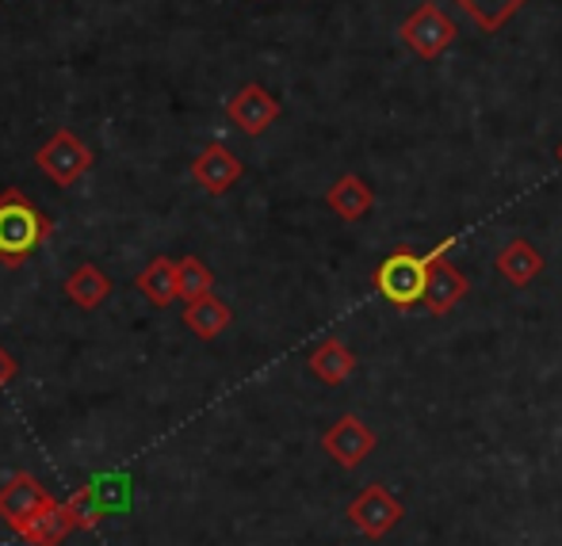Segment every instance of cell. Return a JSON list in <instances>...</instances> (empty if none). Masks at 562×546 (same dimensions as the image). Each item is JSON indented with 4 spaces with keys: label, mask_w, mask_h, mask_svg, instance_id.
Here are the masks:
<instances>
[{
    "label": "cell",
    "mask_w": 562,
    "mask_h": 546,
    "mask_svg": "<svg viewBox=\"0 0 562 546\" xmlns=\"http://www.w3.org/2000/svg\"><path fill=\"white\" fill-rule=\"evenodd\" d=\"M184 326L195 332L200 340H215L223 337L229 326V306L223 298L207 295V298H195V303L184 306Z\"/></svg>",
    "instance_id": "obj_17"
},
{
    "label": "cell",
    "mask_w": 562,
    "mask_h": 546,
    "mask_svg": "<svg viewBox=\"0 0 562 546\" xmlns=\"http://www.w3.org/2000/svg\"><path fill=\"white\" fill-rule=\"evenodd\" d=\"M108 295H112V283L97 264H81L66 275V298L81 310H97Z\"/></svg>",
    "instance_id": "obj_16"
},
{
    "label": "cell",
    "mask_w": 562,
    "mask_h": 546,
    "mask_svg": "<svg viewBox=\"0 0 562 546\" xmlns=\"http://www.w3.org/2000/svg\"><path fill=\"white\" fill-rule=\"evenodd\" d=\"M12 378H15V360L8 355V348L0 344V390H4V386L12 383Z\"/></svg>",
    "instance_id": "obj_20"
},
{
    "label": "cell",
    "mask_w": 562,
    "mask_h": 546,
    "mask_svg": "<svg viewBox=\"0 0 562 546\" xmlns=\"http://www.w3.org/2000/svg\"><path fill=\"white\" fill-rule=\"evenodd\" d=\"M467 291H471V283H467V275L459 272V268L451 264V260L440 257L437 264L429 268V283H425V298H422V303L429 306V314H437V318H445V314H451L459 303H463Z\"/></svg>",
    "instance_id": "obj_11"
},
{
    "label": "cell",
    "mask_w": 562,
    "mask_h": 546,
    "mask_svg": "<svg viewBox=\"0 0 562 546\" xmlns=\"http://www.w3.org/2000/svg\"><path fill=\"white\" fill-rule=\"evenodd\" d=\"M456 244V237H445V241L437 244V249L429 252V257H417V252L409 249H398L391 252V257L379 264L375 272V287L379 295L386 298V303H394L398 310H409V306H417L425 298V283H429V268L437 264L440 257Z\"/></svg>",
    "instance_id": "obj_2"
},
{
    "label": "cell",
    "mask_w": 562,
    "mask_h": 546,
    "mask_svg": "<svg viewBox=\"0 0 562 546\" xmlns=\"http://www.w3.org/2000/svg\"><path fill=\"white\" fill-rule=\"evenodd\" d=\"M241 177H245V164L237 161V153H234V149H226L223 141H211V146H203L200 153H195V161H192V180L207 195H226Z\"/></svg>",
    "instance_id": "obj_8"
},
{
    "label": "cell",
    "mask_w": 562,
    "mask_h": 546,
    "mask_svg": "<svg viewBox=\"0 0 562 546\" xmlns=\"http://www.w3.org/2000/svg\"><path fill=\"white\" fill-rule=\"evenodd\" d=\"M177 283H180V298L184 303H195V298H207L211 287H215V275L203 264L200 257H184L177 260Z\"/></svg>",
    "instance_id": "obj_18"
},
{
    "label": "cell",
    "mask_w": 562,
    "mask_h": 546,
    "mask_svg": "<svg viewBox=\"0 0 562 546\" xmlns=\"http://www.w3.org/2000/svg\"><path fill=\"white\" fill-rule=\"evenodd\" d=\"M402 516H406V504L398 501V493L386 486H363L360 493L348 501V520H352V527L363 535V539H383V535H391L394 527L402 524Z\"/></svg>",
    "instance_id": "obj_3"
},
{
    "label": "cell",
    "mask_w": 562,
    "mask_h": 546,
    "mask_svg": "<svg viewBox=\"0 0 562 546\" xmlns=\"http://www.w3.org/2000/svg\"><path fill=\"white\" fill-rule=\"evenodd\" d=\"M559 161H562V146H559Z\"/></svg>",
    "instance_id": "obj_21"
},
{
    "label": "cell",
    "mask_w": 562,
    "mask_h": 546,
    "mask_svg": "<svg viewBox=\"0 0 562 546\" xmlns=\"http://www.w3.org/2000/svg\"><path fill=\"white\" fill-rule=\"evenodd\" d=\"M456 4L467 8V12L479 20L482 31H497L520 4H525V0H456Z\"/></svg>",
    "instance_id": "obj_19"
},
{
    "label": "cell",
    "mask_w": 562,
    "mask_h": 546,
    "mask_svg": "<svg viewBox=\"0 0 562 546\" xmlns=\"http://www.w3.org/2000/svg\"><path fill=\"white\" fill-rule=\"evenodd\" d=\"M326 203H329V211H334L337 218H345V221H360V218H368V211L375 207V195H371V187L363 184L360 177H340L334 187L326 192Z\"/></svg>",
    "instance_id": "obj_14"
},
{
    "label": "cell",
    "mask_w": 562,
    "mask_h": 546,
    "mask_svg": "<svg viewBox=\"0 0 562 546\" xmlns=\"http://www.w3.org/2000/svg\"><path fill=\"white\" fill-rule=\"evenodd\" d=\"M311 371H314V378H322L326 386H340L356 371V355L345 348V340L329 337L311 352Z\"/></svg>",
    "instance_id": "obj_15"
},
{
    "label": "cell",
    "mask_w": 562,
    "mask_h": 546,
    "mask_svg": "<svg viewBox=\"0 0 562 546\" xmlns=\"http://www.w3.org/2000/svg\"><path fill=\"white\" fill-rule=\"evenodd\" d=\"M54 497L43 489V481L31 478V474H15L4 489H0V520H4L12 532H20L38 509H46Z\"/></svg>",
    "instance_id": "obj_9"
},
{
    "label": "cell",
    "mask_w": 562,
    "mask_h": 546,
    "mask_svg": "<svg viewBox=\"0 0 562 546\" xmlns=\"http://www.w3.org/2000/svg\"><path fill=\"white\" fill-rule=\"evenodd\" d=\"M134 287H138L142 295H146L149 306H157V310H169V306L180 298L177 264H172L169 257H154L146 268H142V275L134 280Z\"/></svg>",
    "instance_id": "obj_12"
},
{
    "label": "cell",
    "mask_w": 562,
    "mask_h": 546,
    "mask_svg": "<svg viewBox=\"0 0 562 546\" xmlns=\"http://www.w3.org/2000/svg\"><path fill=\"white\" fill-rule=\"evenodd\" d=\"M375 429H368V424L360 421V417L345 413L340 421H334L326 429V436H322V451H326L329 458H334L337 466H345V470H356V466L363 463V458L375 451Z\"/></svg>",
    "instance_id": "obj_6"
},
{
    "label": "cell",
    "mask_w": 562,
    "mask_h": 546,
    "mask_svg": "<svg viewBox=\"0 0 562 546\" xmlns=\"http://www.w3.org/2000/svg\"><path fill=\"white\" fill-rule=\"evenodd\" d=\"M402 43H406L417 58H437V54H445L448 46L456 43V23H451L437 4H422L402 23Z\"/></svg>",
    "instance_id": "obj_5"
},
{
    "label": "cell",
    "mask_w": 562,
    "mask_h": 546,
    "mask_svg": "<svg viewBox=\"0 0 562 546\" xmlns=\"http://www.w3.org/2000/svg\"><path fill=\"white\" fill-rule=\"evenodd\" d=\"M50 234H54V218L35 200H27L20 187H4L0 192V264L4 268L27 264Z\"/></svg>",
    "instance_id": "obj_1"
},
{
    "label": "cell",
    "mask_w": 562,
    "mask_h": 546,
    "mask_svg": "<svg viewBox=\"0 0 562 546\" xmlns=\"http://www.w3.org/2000/svg\"><path fill=\"white\" fill-rule=\"evenodd\" d=\"M280 100L272 96V92L265 89V84H245V89H237L234 96H229L226 104V118L237 126L241 134H249V138H257V134H265L268 126L280 118Z\"/></svg>",
    "instance_id": "obj_7"
},
{
    "label": "cell",
    "mask_w": 562,
    "mask_h": 546,
    "mask_svg": "<svg viewBox=\"0 0 562 546\" xmlns=\"http://www.w3.org/2000/svg\"><path fill=\"white\" fill-rule=\"evenodd\" d=\"M35 164H38V172H43L46 180H54L58 187H74L77 180L92 169V149L85 146L69 126H61V130H54V138L35 153Z\"/></svg>",
    "instance_id": "obj_4"
},
{
    "label": "cell",
    "mask_w": 562,
    "mask_h": 546,
    "mask_svg": "<svg viewBox=\"0 0 562 546\" xmlns=\"http://www.w3.org/2000/svg\"><path fill=\"white\" fill-rule=\"evenodd\" d=\"M74 527H81L74 504H69V501H50L46 509H38L15 535H23L31 546H61Z\"/></svg>",
    "instance_id": "obj_10"
},
{
    "label": "cell",
    "mask_w": 562,
    "mask_h": 546,
    "mask_svg": "<svg viewBox=\"0 0 562 546\" xmlns=\"http://www.w3.org/2000/svg\"><path fill=\"white\" fill-rule=\"evenodd\" d=\"M494 268L513 283V287H528V283L543 272V257H540V249H536V244H528V241H520V237H517V241H509L502 252H497Z\"/></svg>",
    "instance_id": "obj_13"
}]
</instances>
